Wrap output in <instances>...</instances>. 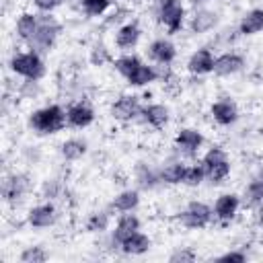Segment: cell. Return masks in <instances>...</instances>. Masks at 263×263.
<instances>
[{"label":"cell","mask_w":263,"mask_h":263,"mask_svg":"<svg viewBox=\"0 0 263 263\" xmlns=\"http://www.w3.org/2000/svg\"><path fill=\"white\" fill-rule=\"evenodd\" d=\"M27 127H29V132H33L35 136H41V138L58 136L60 132H64L68 127L66 107L60 103H47V105L33 109L27 115Z\"/></svg>","instance_id":"cell-1"},{"label":"cell","mask_w":263,"mask_h":263,"mask_svg":"<svg viewBox=\"0 0 263 263\" xmlns=\"http://www.w3.org/2000/svg\"><path fill=\"white\" fill-rule=\"evenodd\" d=\"M6 68L14 78H21V80H43L47 76L45 55L29 47L14 49L6 60Z\"/></svg>","instance_id":"cell-2"},{"label":"cell","mask_w":263,"mask_h":263,"mask_svg":"<svg viewBox=\"0 0 263 263\" xmlns=\"http://www.w3.org/2000/svg\"><path fill=\"white\" fill-rule=\"evenodd\" d=\"M152 16L166 35H179L187 29L189 8L185 0H152Z\"/></svg>","instance_id":"cell-3"},{"label":"cell","mask_w":263,"mask_h":263,"mask_svg":"<svg viewBox=\"0 0 263 263\" xmlns=\"http://www.w3.org/2000/svg\"><path fill=\"white\" fill-rule=\"evenodd\" d=\"M33 189H35L33 177L27 171H16L14 168V171H8L2 177V185H0L2 201L10 210H18L23 203H27Z\"/></svg>","instance_id":"cell-4"},{"label":"cell","mask_w":263,"mask_h":263,"mask_svg":"<svg viewBox=\"0 0 263 263\" xmlns=\"http://www.w3.org/2000/svg\"><path fill=\"white\" fill-rule=\"evenodd\" d=\"M62 33H64V23L55 16V12H39L37 33L25 47H29L41 55H49L55 49Z\"/></svg>","instance_id":"cell-5"},{"label":"cell","mask_w":263,"mask_h":263,"mask_svg":"<svg viewBox=\"0 0 263 263\" xmlns=\"http://www.w3.org/2000/svg\"><path fill=\"white\" fill-rule=\"evenodd\" d=\"M199 162L205 168V179H208L210 185H222L232 175L230 154H228V150L222 144H210L201 152Z\"/></svg>","instance_id":"cell-6"},{"label":"cell","mask_w":263,"mask_h":263,"mask_svg":"<svg viewBox=\"0 0 263 263\" xmlns=\"http://www.w3.org/2000/svg\"><path fill=\"white\" fill-rule=\"evenodd\" d=\"M175 222L185 230H205L214 224V210L203 199H191L175 214Z\"/></svg>","instance_id":"cell-7"},{"label":"cell","mask_w":263,"mask_h":263,"mask_svg":"<svg viewBox=\"0 0 263 263\" xmlns=\"http://www.w3.org/2000/svg\"><path fill=\"white\" fill-rule=\"evenodd\" d=\"M205 148V136L199 127L181 125L173 136V152L183 160L197 158Z\"/></svg>","instance_id":"cell-8"},{"label":"cell","mask_w":263,"mask_h":263,"mask_svg":"<svg viewBox=\"0 0 263 263\" xmlns=\"http://www.w3.org/2000/svg\"><path fill=\"white\" fill-rule=\"evenodd\" d=\"M142 97L136 95V92H121L117 95L109 107H107V113L109 117L119 123V125H129V123H138L140 121V115H142Z\"/></svg>","instance_id":"cell-9"},{"label":"cell","mask_w":263,"mask_h":263,"mask_svg":"<svg viewBox=\"0 0 263 263\" xmlns=\"http://www.w3.org/2000/svg\"><path fill=\"white\" fill-rule=\"evenodd\" d=\"M60 218H62L60 205L55 201H49V199H41V201L29 205L25 212V224L33 230L53 228V226H58Z\"/></svg>","instance_id":"cell-10"},{"label":"cell","mask_w":263,"mask_h":263,"mask_svg":"<svg viewBox=\"0 0 263 263\" xmlns=\"http://www.w3.org/2000/svg\"><path fill=\"white\" fill-rule=\"evenodd\" d=\"M144 53H146L148 62H152L154 66H158V68H171L177 62L179 47L171 39V35H158V37H154L144 47Z\"/></svg>","instance_id":"cell-11"},{"label":"cell","mask_w":263,"mask_h":263,"mask_svg":"<svg viewBox=\"0 0 263 263\" xmlns=\"http://www.w3.org/2000/svg\"><path fill=\"white\" fill-rule=\"evenodd\" d=\"M220 10L203 4V6H195L189 10V18H187V31L195 37L208 35L212 31H216L220 27Z\"/></svg>","instance_id":"cell-12"},{"label":"cell","mask_w":263,"mask_h":263,"mask_svg":"<svg viewBox=\"0 0 263 263\" xmlns=\"http://www.w3.org/2000/svg\"><path fill=\"white\" fill-rule=\"evenodd\" d=\"M242 208V197L236 191H222L216 195L212 210H214V222L220 226H230Z\"/></svg>","instance_id":"cell-13"},{"label":"cell","mask_w":263,"mask_h":263,"mask_svg":"<svg viewBox=\"0 0 263 263\" xmlns=\"http://www.w3.org/2000/svg\"><path fill=\"white\" fill-rule=\"evenodd\" d=\"M208 115L218 127H232L240 119V107L232 97L224 95V97H218L210 103Z\"/></svg>","instance_id":"cell-14"},{"label":"cell","mask_w":263,"mask_h":263,"mask_svg":"<svg viewBox=\"0 0 263 263\" xmlns=\"http://www.w3.org/2000/svg\"><path fill=\"white\" fill-rule=\"evenodd\" d=\"M66 121L70 129H88L97 121V109L88 99H74L66 105Z\"/></svg>","instance_id":"cell-15"},{"label":"cell","mask_w":263,"mask_h":263,"mask_svg":"<svg viewBox=\"0 0 263 263\" xmlns=\"http://www.w3.org/2000/svg\"><path fill=\"white\" fill-rule=\"evenodd\" d=\"M173 119V111L166 103H160V101H150V103H144L142 107V115H140V121L144 127L152 129V132H162L168 127Z\"/></svg>","instance_id":"cell-16"},{"label":"cell","mask_w":263,"mask_h":263,"mask_svg":"<svg viewBox=\"0 0 263 263\" xmlns=\"http://www.w3.org/2000/svg\"><path fill=\"white\" fill-rule=\"evenodd\" d=\"M134 187L140 191H156L162 187L160 181V164H154L150 160H138L132 168Z\"/></svg>","instance_id":"cell-17"},{"label":"cell","mask_w":263,"mask_h":263,"mask_svg":"<svg viewBox=\"0 0 263 263\" xmlns=\"http://www.w3.org/2000/svg\"><path fill=\"white\" fill-rule=\"evenodd\" d=\"M214 62H216V53L210 45H199L195 47L189 55H187V62H185V70L195 76V78H203V76H210L214 74Z\"/></svg>","instance_id":"cell-18"},{"label":"cell","mask_w":263,"mask_h":263,"mask_svg":"<svg viewBox=\"0 0 263 263\" xmlns=\"http://www.w3.org/2000/svg\"><path fill=\"white\" fill-rule=\"evenodd\" d=\"M144 37V29L136 18L125 21L113 31V45L117 51H134Z\"/></svg>","instance_id":"cell-19"},{"label":"cell","mask_w":263,"mask_h":263,"mask_svg":"<svg viewBox=\"0 0 263 263\" xmlns=\"http://www.w3.org/2000/svg\"><path fill=\"white\" fill-rule=\"evenodd\" d=\"M245 68H247V58L240 51L226 49V51L216 53L214 76H218V78H232V76L240 74Z\"/></svg>","instance_id":"cell-20"},{"label":"cell","mask_w":263,"mask_h":263,"mask_svg":"<svg viewBox=\"0 0 263 263\" xmlns=\"http://www.w3.org/2000/svg\"><path fill=\"white\" fill-rule=\"evenodd\" d=\"M37 27H39V12L29 8V10H21L16 16H14V25H12V35L18 43L27 45L35 33H37Z\"/></svg>","instance_id":"cell-21"},{"label":"cell","mask_w":263,"mask_h":263,"mask_svg":"<svg viewBox=\"0 0 263 263\" xmlns=\"http://www.w3.org/2000/svg\"><path fill=\"white\" fill-rule=\"evenodd\" d=\"M162 80V68L154 66L152 62H142L127 78H125V84L129 88H146V86H152L154 82Z\"/></svg>","instance_id":"cell-22"},{"label":"cell","mask_w":263,"mask_h":263,"mask_svg":"<svg viewBox=\"0 0 263 263\" xmlns=\"http://www.w3.org/2000/svg\"><path fill=\"white\" fill-rule=\"evenodd\" d=\"M154 247V240L148 232H144L142 228L132 232L129 236H125L119 245V253L125 255V257H142L146 253H150Z\"/></svg>","instance_id":"cell-23"},{"label":"cell","mask_w":263,"mask_h":263,"mask_svg":"<svg viewBox=\"0 0 263 263\" xmlns=\"http://www.w3.org/2000/svg\"><path fill=\"white\" fill-rule=\"evenodd\" d=\"M113 210L109 208V205H105V208H97V210H92V212H88L86 214V218H84V232L86 234H97V236H103L105 232H109L111 230V226H113Z\"/></svg>","instance_id":"cell-24"},{"label":"cell","mask_w":263,"mask_h":263,"mask_svg":"<svg viewBox=\"0 0 263 263\" xmlns=\"http://www.w3.org/2000/svg\"><path fill=\"white\" fill-rule=\"evenodd\" d=\"M140 205H142V191L138 187H125V189L117 191L109 201V208L113 210V214L138 212Z\"/></svg>","instance_id":"cell-25"},{"label":"cell","mask_w":263,"mask_h":263,"mask_svg":"<svg viewBox=\"0 0 263 263\" xmlns=\"http://www.w3.org/2000/svg\"><path fill=\"white\" fill-rule=\"evenodd\" d=\"M88 140L86 138H80V136H70V138H64L60 144H58V154L64 162H78L82 160L86 154H88Z\"/></svg>","instance_id":"cell-26"},{"label":"cell","mask_w":263,"mask_h":263,"mask_svg":"<svg viewBox=\"0 0 263 263\" xmlns=\"http://www.w3.org/2000/svg\"><path fill=\"white\" fill-rule=\"evenodd\" d=\"M240 197H242V208L251 212H257L263 208V168L245 183Z\"/></svg>","instance_id":"cell-27"},{"label":"cell","mask_w":263,"mask_h":263,"mask_svg":"<svg viewBox=\"0 0 263 263\" xmlns=\"http://www.w3.org/2000/svg\"><path fill=\"white\" fill-rule=\"evenodd\" d=\"M263 33V8L255 6L242 12V16L238 18L236 25V35L238 37H255Z\"/></svg>","instance_id":"cell-28"},{"label":"cell","mask_w":263,"mask_h":263,"mask_svg":"<svg viewBox=\"0 0 263 263\" xmlns=\"http://www.w3.org/2000/svg\"><path fill=\"white\" fill-rule=\"evenodd\" d=\"M185 168H187V162L183 158H179V156L162 162L160 164V181H162V187H179V185H183Z\"/></svg>","instance_id":"cell-29"},{"label":"cell","mask_w":263,"mask_h":263,"mask_svg":"<svg viewBox=\"0 0 263 263\" xmlns=\"http://www.w3.org/2000/svg\"><path fill=\"white\" fill-rule=\"evenodd\" d=\"M37 193H39L41 199H49V201L60 203V201L66 199V195H68V185H66V181L60 179V177H45V179L39 183Z\"/></svg>","instance_id":"cell-30"},{"label":"cell","mask_w":263,"mask_h":263,"mask_svg":"<svg viewBox=\"0 0 263 263\" xmlns=\"http://www.w3.org/2000/svg\"><path fill=\"white\" fill-rule=\"evenodd\" d=\"M113 58H115L113 49H111L105 41H101V39H97V41L88 47V53H86V60H88V64H90L92 68L111 66V64H113Z\"/></svg>","instance_id":"cell-31"},{"label":"cell","mask_w":263,"mask_h":263,"mask_svg":"<svg viewBox=\"0 0 263 263\" xmlns=\"http://www.w3.org/2000/svg\"><path fill=\"white\" fill-rule=\"evenodd\" d=\"M144 60H142V55H138L136 51H119L115 58H113V64H111V68H113V72L115 74H119L123 80L142 64Z\"/></svg>","instance_id":"cell-32"},{"label":"cell","mask_w":263,"mask_h":263,"mask_svg":"<svg viewBox=\"0 0 263 263\" xmlns=\"http://www.w3.org/2000/svg\"><path fill=\"white\" fill-rule=\"evenodd\" d=\"M115 4L117 0H78V6L86 18H103Z\"/></svg>","instance_id":"cell-33"},{"label":"cell","mask_w":263,"mask_h":263,"mask_svg":"<svg viewBox=\"0 0 263 263\" xmlns=\"http://www.w3.org/2000/svg\"><path fill=\"white\" fill-rule=\"evenodd\" d=\"M41 95H43L41 80H21V82H16L14 101L16 99H21V101H39Z\"/></svg>","instance_id":"cell-34"},{"label":"cell","mask_w":263,"mask_h":263,"mask_svg":"<svg viewBox=\"0 0 263 263\" xmlns=\"http://www.w3.org/2000/svg\"><path fill=\"white\" fill-rule=\"evenodd\" d=\"M125 21H129V8L115 4V8H111V10L101 18V27L113 33V31H115L117 27H121Z\"/></svg>","instance_id":"cell-35"},{"label":"cell","mask_w":263,"mask_h":263,"mask_svg":"<svg viewBox=\"0 0 263 263\" xmlns=\"http://www.w3.org/2000/svg\"><path fill=\"white\" fill-rule=\"evenodd\" d=\"M203 183H208L203 164H201L199 160H197V162H191V164H187V168H185V177H183V187H189V189H197V187H201Z\"/></svg>","instance_id":"cell-36"},{"label":"cell","mask_w":263,"mask_h":263,"mask_svg":"<svg viewBox=\"0 0 263 263\" xmlns=\"http://www.w3.org/2000/svg\"><path fill=\"white\" fill-rule=\"evenodd\" d=\"M49 259V253L43 245H29L18 253L21 263H45Z\"/></svg>","instance_id":"cell-37"},{"label":"cell","mask_w":263,"mask_h":263,"mask_svg":"<svg viewBox=\"0 0 263 263\" xmlns=\"http://www.w3.org/2000/svg\"><path fill=\"white\" fill-rule=\"evenodd\" d=\"M247 259H249V253L245 249H228L214 257V261L218 263H245Z\"/></svg>","instance_id":"cell-38"},{"label":"cell","mask_w":263,"mask_h":263,"mask_svg":"<svg viewBox=\"0 0 263 263\" xmlns=\"http://www.w3.org/2000/svg\"><path fill=\"white\" fill-rule=\"evenodd\" d=\"M197 259V253L191 249V247H175L168 255V261L171 263H191Z\"/></svg>","instance_id":"cell-39"},{"label":"cell","mask_w":263,"mask_h":263,"mask_svg":"<svg viewBox=\"0 0 263 263\" xmlns=\"http://www.w3.org/2000/svg\"><path fill=\"white\" fill-rule=\"evenodd\" d=\"M66 0H29V6L37 12H58Z\"/></svg>","instance_id":"cell-40"},{"label":"cell","mask_w":263,"mask_h":263,"mask_svg":"<svg viewBox=\"0 0 263 263\" xmlns=\"http://www.w3.org/2000/svg\"><path fill=\"white\" fill-rule=\"evenodd\" d=\"M41 158H43V152H41L39 146H27V148H25V160H27L29 166L39 164Z\"/></svg>","instance_id":"cell-41"},{"label":"cell","mask_w":263,"mask_h":263,"mask_svg":"<svg viewBox=\"0 0 263 263\" xmlns=\"http://www.w3.org/2000/svg\"><path fill=\"white\" fill-rule=\"evenodd\" d=\"M185 2H187L191 8H195V6H203V4H208L210 0H185Z\"/></svg>","instance_id":"cell-42"},{"label":"cell","mask_w":263,"mask_h":263,"mask_svg":"<svg viewBox=\"0 0 263 263\" xmlns=\"http://www.w3.org/2000/svg\"><path fill=\"white\" fill-rule=\"evenodd\" d=\"M257 132H259V136H261V138H263V123H261V125H259V127H257Z\"/></svg>","instance_id":"cell-43"}]
</instances>
